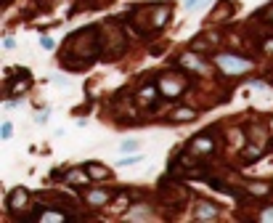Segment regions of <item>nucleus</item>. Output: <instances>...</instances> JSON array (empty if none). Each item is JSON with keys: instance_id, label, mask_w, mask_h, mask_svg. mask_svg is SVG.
<instances>
[{"instance_id": "1", "label": "nucleus", "mask_w": 273, "mask_h": 223, "mask_svg": "<svg viewBox=\"0 0 273 223\" xmlns=\"http://www.w3.org/2000/svg\"><path fill=\"white\" fill-rule=\"evenodd\" d=\"M101 27H83L72 32L66 37V51H64V67L66 69H83L85 64H90L93 59H98V54L104 51V40H101Z\"/></svg>"}, {"instance_id": "2", "label": "nucleus", "mask_w": 273, "mask_h": 223, "mask_svg": "<svg viewBox=\"0 0 273 223\" xmlns=\"http://www.w3.org/2000/svg\"><path fill=\"white\" fill-rule=\"evenodd\" d=\"M172 8L167 3H148V6H135L133 8V27L141 30L143 21H148V35H157L159 30L167 27Z\"/></svg>"}, {"instance_id": "3", "label": "nucleus", "mask_w": 273, "mask_h": 223, "mask_svg": "<svg viewBox=\"0 0 273 223\" xmlns=\"http://www.w3.org/2000/svg\"><path fill=\"white\" fill-rule=\"evenodd\" d=\"M212 64L217 67V72L228 75V77H241V75L252 72V67H255L247 56H239V54H215Z\"/></svg>"}, {"instance_id": "4", "label": "nucleus", "mask_w": 273, "mask_h": 223, "mask_svg": "<svg viewBox=\"0 0 273 223\" xmlns=\"http://www.w3.org/2000/svg\"><path fill=\"white\" fill-rule=\"evenodd\" d=\"M157 88L165 98H178L188 90V77L183 69H170V72H162L159 80H157Z\"/></svg>"}, {"instance_id": "5", "label": "nucleus", "mask_w": 273, "mask_h": 223, "mask_svg": "<svg viewBox=\"0 0 273 223\" xmlns=\"http://www.w3.org/2000/svg\"><path fill=\"white\" fill-rule=\"evenodd\" d=\"M186 152H188V154H194L196 160L215 154V152H217V125H212L210 130H202V133H196L194 138L188 141Z\"/></svg>"}, {"instance_id": "6", "label": "nucleus", "mask_w": 273, "mask_h": 223, "mask_svg": "<svg viewBox=\"0 0 273 223\" xmlns=\"http://www.w3.org/2000/svg\"><path fill=\"white\" fill-rule=\"evenodd\" d=\"M186 196H188V191L181 186V183H170V178H165L159 183V189H157V200L167 210H181L183 202H186Z\"/></svg>"}, {"instance_id": "7", "label": "nucleus", "mask_w": 273, "mask_h": 223, "mask_svg": "<svg viewBox=\"0 0 273 223\" xmlns=\"http://www.w3.org/2000/svg\"><path fill=\"white\" fill-rule=\"evenodd\" d=\"M32 85V75L27 72V69H13L8 75V80H6V96L8 98H16L21 93H27Z\"/></svg>"}, {"instance_id": "8", "label": "nucleus", "mask_w": 273, "mask_h": 223, "mask_svg": "<svg viewBox=\"0 0 273 223\" xmlns=\"http://www.w3.org/2000/svg\"><path fill=\"white\" fill-rule=\"evenodd\" d=\"M191 215H194V220L210 223V220L220 218V207H217L212 200H207V196H196L194 205H191Z\"/></svg>"}, {"instance_id": "9", "label": "nucleus", "mask_w": 273, "mask_h": 223, "mask_svg": "<svg viewBox=\"0 0 273 223\" xmlns=\"http://www.w3.org/2000/svg\"><path fill=\"white\" fill-rule=\"evenodd\" d=\"M178 64L183 72H196V75H207L210 72V64L204 56H199L196 51H186V54L178 56Z\"/></svg>"}, {"instance_id": "10", "label": "nucleus", "mask_w": 273, "mask_h": 223, "mask_svg": "<svg viewBox=\"0 0 273 223\" xmlns=\"http://www.w3.org/2000/svg\"><path fill=\"white\" fill-rule=\"evenodd\" d=\"M27 202H30V194H27V189H13L11 194H8V200H6V207H8V213H13V215H19L21 210H27Z\"/></svg>"}, {"instance_id": "11", "label": "nucleus", "mask_w": 273, "mask_h": 223, "mask_svg": "<svg viewBox=\"0 0 273 223\" xmlns=\"http://www.w3.org/2000/svg\"><path fill=\"white\" fill-rule=\"evenodd\" d=\"M112 196H114V191H109V189H90V191L83 194V200H85L88 207L98 210V207H104V205L112 202Z\"/></svg>"}, {"instance_id": "12", "label": "nucleus", "mask_w": 273, "mask_h": 223, "mask_svg": "<svg viewBox=\"0 0 273 223\" xmlns=\"http://www.w3.org/2000/svg\"><path fill=\"white\" fill-rule=\"evenodd\" d=\"M234 11H236V6L234 3H228V0H220L212 11H210V24H217V21H228L231 16H234Z\"/></svg>"}, {"instance_id": "13", "label": "nucleus", "mask_w": 273, "mask_h": 223, "mask_svg": "<svg viewBox=\"0 0 273 223\" xmlns=\"http://www.w3.org/2000/svg\"><path fill=\"white\" fill-rule=\"evenodd\" d=\"M64 178H66V183H69V186H75V189H83V186H88V183L93 181L85 167H72Z\"/></svg>"}, {"instance_id": "14", "label": "nucleus", "mask_w": 273, "mask_h": 223, "mask_svg": "<svg viewBox=\"0 0 273 223\" xmlns=\"http://www.w3.org/2000/svg\"><path fill=\"white\" fill-rule=\"evenodd\" d=\"M194 117H196V109H191V107H175L167 114V120L170 122H188V120H194Z\"/></svg>"}, {"instance_id": "15", "label": "nucleus", "mask_w": 273, "mask_h": 223, "mask_svg": "<svg viewBox=\"0 0 273 223\" xmlns=\"http://www.w3.org/2000/svg\"><path fill=\"white\" fill-rule=\"evenodd\" d=\"M85 170L90 173L93 181H109V178H112V170H109L106 165H101V162H88Z\"/></svg>"}, {"instance_id": "16", "label": "nucleus", "mask_w": 273, "mask_h": 223, "mask_svg": "<svg viewBox=\"0 0 273 223\" xmlns=\"http://www.w3.org/2000/svg\"><path fill=\"white\" fill-rule=\"evenodd\" d=\"M128 213H130L128 220H148V218H154V210L148 205H133Z\"/></svg>"}, {"instance_id": "17", "label": "nucleus", "mask_w": 273, "mask_h": 223, "mask_svg": "<svg viewBox=\"0 0 273 223\" xmlns=\"http://www.w3.org/2000/svg\"><path fill=\"white\" fill-rule=\"evenodd\" d=\"M244 189H247L250 194H255V196H268V194H270V186H268V183H255V181H247V183H244Z\"/></svg>"}, {"instance_id": "18", "label": "nucleus", "mask_w": 273, "mask_h": 223, "mask_svg": "<svg viewBox=\"0 0 273 223\" xmlns=\"http://www.w3.org/2000/svg\"><path fill=\"white\" fill-rule=\"evenodd\" d=\"M257 157H263V152L257 149V146H247V149L241 152V162H255Z\"/></svg>"}, {"instance_id": "19", "label": "nucleus", "mask_w": 273, "mask_h": 223, "mask_svg": "<svg viewBox=\"0 0 273 223\" xmlns=\"http://www.w3.org/2000/svg\"><path fill=\"white\" fill-rule=\"evenodd\" d=\"M138 146H141V143L135 141V138H125V141L119 143V152H122V154H133V152L138 149Z\"/></svg>"}, {"instance_id": "20", "label": "nucleus", "mask_w": 273, "mask_h": 223, "mask_svg": "<svg viewBox=\"0 0 273 223\" xmlns=\"http://www.w3.org/2000/svg\"><path fill=\"white\" fill-rule=\"evenodd\" d=\"M143 160V157L141 154H130V157H122V160L117 162V167H128V165H138Z\"/></svg>"}, {"instance_id": "21", "label": "nucleus", "mask_w": 273, "mask_h": 223, "mask_svg": "<svg viewBox=\"0 0 273 223\" xmlns=\"http://www.w3.org/2000/svg\"><path fill=\"white\" fill-rule=\"evenodd\" d=\"M257 19H263L265 24H273V3H270L265 11H260V14H257Z\"/></svg>"}, {"instance_id": "22", "label": "nucleus", "mask_w": 273, "mask_h": 223, "mask_svg": "<svg viewBox=\"0 0 273 223\" xmlns=\"http://www.w3.org/2000/svg\"><path fill=\"white\" fill-rule=\"evenodd\" d=\"M40 48L53 51V48H56V40H53V37H48V35H43V37H40Z\"/></svg>"}, {"instance_id": "23", "label": "nucleus", "mask_w": 273, "mask_h": 223, "mask_svg": "<svg viewBox=\"0 0 273 223\" xmlns=\"http://www.w3.org/2000/svg\"><path fill=\"white\" fill-rule=\"evenodd\" d=\"M0 136H3V141H8L13 136V125L11 122H3V128H0Z\"/></svg>"}, {"instance_id": "24", "label": "nucleus", "mask_w": 273, "mask_h": 223, "mask_svg": "<svg viewBox=\"0 0 273 223\" xmlns=\"http://www.w3.org/2000/svg\"><path fill=\"white\" fill-rule=\"evenodd\" d=\"M260 51L263 54H273V37H268L265 43H260Z\"/></svg>"}, {"instance_id": "25", "label": "nucleus", "mask_w": 273, "mask_h": 223, "mask_svg": "<svg viewBox=\"0 0 273 223\" xmlns=\"http://www.w3.org/2000/svg\"><path fill=\"white\" fill-rule=\"evenodd\" d=\"M260 220H268V223H273V207H265L263 213H260Z\"/></svg>"}, {"instance_id": "26", "label": "nucleus", "mask_w": 273, "mask_h": 223, "mask_svg": "<svg viewBox=\"0 0 273 223\" xmlns=\"http://www.w3.org/2000/svg\"><path fill=\"white\" fill-rule=\"evenodd\" d=\"M3 48H6V51H13V48H16V40H13V37H3Z\"/></svg>"}, {"instance_id": "27", "label": "nucleus", "mask_w": 273, "mask_h": 223, "mask_svg": "<svg viewBox=\"0 0 273 223\" xmlns=\"http://www.w3.org/2000/svg\"><path fill=\"white\" fill-rule=\"evenodd\" d=\"M196 6H199V0H183V8H188V11L196 8Z\"/></svg>"}, {"instance_id": "28", "label": "nucleus", "mask_w": 273, "mask_h": 223, "mask_svg": "<svg viewBox=\"0 0 273 223\" xmlns=\"http://www.w3.org/2000/svg\"><path fill=\"white\" fill-rule=\"evenodd\" d=\"M48 117H51V109H45V112H40V114H37V122H45V120H48Z\"/></svg>"}, {"instance_id": "29", "label": "nucleus", "mask_w": 273, "mask_h": 223, "mask_svg": "<svg viewBox=\"0 0 273 223\" xmlns=\"http://www.w3.org/2000/svg\"><path fill=\"white\" fill-rule=\"evenodd\" d=\"M268 80H270V83H273V69H270V72H268Z\"/></svg>"}, {"instance_id": "30", "label": "nucleus", "mask_w": 273, "mask_h": 223, "mask_svg": "<svg viewBox=\"0 0 273 223\" xmlns=\"http://www.w3.org/2000/svg\"><path fill=\"white\" fill-rule=\"evenodd\" d=\"M13 3V0H3V6H11Z\"/></svg>"}]
</instances>
